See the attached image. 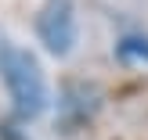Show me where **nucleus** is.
<instances>
[{"instance_id":"nucleus-2","label":"nucleus","mask_w":148,"mask_h":140,"mask_svg":"<svg viewBox=\"0 0 148 140\" xmlns=\"http://www.w3.org/2000/svg\"><path fill=\"white\" fill-rule=\"evenodd\" d=\"M76 7L72 0H43L36 14V40L54 57H69L76 47Z\"/></svg>"},{"instance_id":"nucleus-3","label":"nucleus","mask_w":148,"mask_h":140,"mask_svg":"<svg viewBox=\"0 0 148 140\" xmlns=\"http://www.w3.org/2000/svg\"><path fill=\"white\" fill-rule=\"evenodd\" d=\"M116 57L130 65H148V36H123L116 43Z\"/></svg>"},{"instance_id":"nucleus-1","label":"nucleus","mask_w":148,"mask_h":140,"mask_svg":"<svg viewBox=\"0 0 148 140\" xmlns=\"http://www.w3.org/2000/svg\"><path fill=\"white\" fill-rule=\"evenodd\" d=\"M0 83H4L7 101L22 122L40 119L47 112V79H43L36 54H29L25 47L0 43Z\"/></svg>"}]
</instances>
